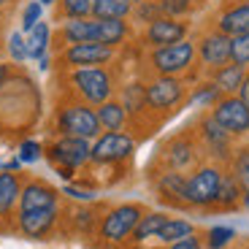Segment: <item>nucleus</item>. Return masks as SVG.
Masks as SVG:
<instances>
[{"instance_id":"nucleus-37","label":"nucleus","mask_w":249,"mask_h":249,"mask_svg":"<svg viewBox=\"0 0 249 249\" xmlns=\"http://www.w3.org/2000/svg\"><path fill=\"white\" fill-rule=\"evenodd\" d=\"M236 238V231L233 228H225V225H217L209 231V249H222Z\"/></svg>"},{"instance_id":"nucleus-8","label":"nucleus","mask_w":249,"mask_h":249,"mask_svg":"<svg viewBox=\"0 0 249 249\" xmlns=\"http://www.w3.org/2000/svg\"><path fill=\"white\" fill-rule=\"evenodd\" d=\"M212 114L222 130H228L233 138L247 136L249 133V108L238 95H222L212 106Z\"/></svg>"},{"instance_id":"nucleus-15","label":"nucleus","mask_w":249,"mask_h":249,"mask_svg":"<svg viewBox=\"0 0 249 249\" xmlns=\"http://www.w3.org/2000/svg\"><path fill=\"white\" fill-rule=\"evenodd\" d=\"M198 130H200V141H203V146L212 152L214 157H228L231 155V138L233 136L219 127L217 119H214L212 114H203V117H200Z\"/></svg>"},{"instance_id":"nucleus-23","label":"nucleus","mask_w":249,"mask_h":249,"mask_svg":"<svg viewBox=\"0 0 249 249\" xmlns=\"http://www.w3.org/2000/svg\"><path fill=\"white\" fill-rule=\"evenodd\" d=\"M25 41H27V57H30V60L46 57L49 49H52V27H49V22L41 19L30 33H25Z\"/></svg>"},{"instance_id":"nucleus-13","label":"nucleus","mask_w":249,"mask_h":249,"mask_svg":"<svg viewBox=\"0 0 249 249\" xmlns=\"http://www.w3.org/2000/svg\"><path fill=\"white\" fill-rule=\"evenodd\" d=\"M214 27H217L219 33H225V36H231V38L249 33V0H233V3H228V6L217 14Z\"/></svg>"},{"instance_id":"nucleus-24","label":"nucleus","mask_w":249,"mask_h":249,"mask_svg":"<svg viewBox=\"0 0 249 249\" xmlns=\"http://www.w3.org/2000/svg\"><path fill=\"white\" fill-rule=\"evenodd\" d=\"M130 0H92V14L95 19H130L133 14Z\"/></svg>"},{"instance_id":"nucleus-5","label":"nucleus","mask_w":249,"mask_h":249,"mask_svg":"<svg viewBox=\"0 0 249 249\" xmlns=\"http://www.w3.org/2000/svg\"><path fill=\"white\" fill-rule=\"evenodd\" d=\"M54 65L60 71H71V68H92V65H111L117 60V49L106 44H71L65 49L54 52Z\"/></svg>"},{"instance_id":"nucleus-7","label":"nucleus","mask_w":249,"mask_h":249,"mask_svg":"<svg viewBox=\"0 0 249 249\" xmlns=\"http://www.w3.org/2000/svg\"><path fill=\"white\" fill-rule=\"evenodd\" d=\"M133 152H136V141L133 136L117 130V133H100L92 141V155L89 162H98V165H114V162L130 160Z\"/></svg>"},{"instance_id":"nucleus-29","label":"nucleus","mask_w":249,"mask_h":249,"mask_svg":"<svg viewBox=\"0 0 249 249\" xmlns=\"http://www.w3.org/2000/svg\"><path fill=\"white\" fill-rule=\"evenodd\" d=\"M241 184L236 181V176L233 174H222V181H219V193H217V203L222 206V209H233L236 203H241Z\"/></svg>"},{"instance_id":"nucleus-38","label":"nucleus","mask_w":249,"mask_h":249,"mask_svg":"<svg viewBox=\"0 0 249 249\" xmlns=\"http://www.w3.org/2000/svg\"><path fill=\"white\" fill-rule=\"evenodd\" d=\"M41 152H44V146H41V143L38 141H22L19 143V160H22V165H25V162H36L38 157H41Z\"/></svg>"},{"instance_id":"nucleus-43","label":"nucleus","mask_w":249,"mask_h":249,"mask_svg":"<svg viewBox=\"0 0 249 249\" xmlns=\"http://www.w3.org/2000/svg\"><path fill=\"white\" fill-rule=\"evenodd\" d=\"M76 222H79V228H89L92 214H89V212H79V214H76Z\"/></svg>"},{"instance_id":"nucleus-46","label":"nucleus","mask_w":249,"mask_h":249,"mask_svg":"<svg viewBox=\"0 0 249 249\" xmlns=\"http://www.w3.org/2000/svg\"><path fill=\"white\" fill-rule=\"evenodd\" d=\"M41 6H57V0H38Z\"/></svg>"},{"instance_id":"nucleus-45","label":"nucleus","mask_w":249,"mask_h":249,"mask_svg":"<svg viewBox=\"0 0 249 249\" xmlns=\"http://www.w3.org/2000/svg\"><path fill=\"white\" fill-rule=\"evenodd\" d=\"M241 203L249 209V190H244V195H241Z\"/></svg>"},{"instance_id":"nucleus-3","label":"nucleus","mask_w":249,"mask_h":249,"mask_svg":"<svg viewBox=\"0 0 249 249\" xmlns=\"http://www.w3.org/2000/svg\"><path fill=\"white\" fill-rule=\"evenodd\" d=\"M54 127H57L60 136H76V138H87V141H95V138L103 133L95 106H89L84 100H76V98L65 100V103L57 108Z\"/></svg>"},{"instance_id":"nucleus-26","label":"nucleus","mask_w":249,"mask_h":249,"mask_svg":"<svg viewBox=\"0 0 249 249\" xmlns=\"http://www.w3.org/2000/svg\"><path fill=\"white\" fill-rule=\"evenodd\" d=\"M195 233V228H193V222H187V219H174V217H168L165 219V225H162L160 231H157V241L160 244H174V241H181V238H187V236H193Z\"/></svg>"},{"instance_id":"nucleus-19","label":"nucleus","mask_w":249,"mask_h":249,"mask_svg":"<svg viewBox=\"0 0 249 249\" xmlns=\"http://www.w3.org/2000/svg\"><path fill=\"white\" fill-rule=\"evenodd\" d=\"M195 157H198V149H195V143L187 136L174 138L165 146V162H168L171 171H187L195 162Z\"/></svg>"},{"instance_id":"nucleus-32","label":"nucleus","mask_w":249,"mask_h":249,"mask_svg":"<svg viewBox=\"0 0 249 249\" xmlns=\"http://www.w3.org/2000/svg\"><path fill=\"white\" fill-rule=\"evenodd\" d=\"M160 3L162 17H174V19H187L203 0H157Z\"/></svg>"},{"instance_id":"nucleus-47","label":"nucleus","mask_w":249,"mask_h":249,"mask_svg":"<svg viewBox=\"0 0 249 249\" xmlns=\"http://www.w3.org/2000/svg\"><path fill=\"white\" fill-rule=\"evenodd\" d=\"M3 49H6V44H3V38H0V52H3Z\"/></svg>"},{"instance_id":"nucleus-40","label":"nucleus","mask_w":249,"mask_h":249,"mask_svg":"<svg viewBox=\"0 0 249 249\" xmlns=\"http://www.w3.org/2000/svg\"><path fill=\"white\" fill-rule=\"evenodd\" d=\"M65 195H71V198H76V200H92L95 198L92 190H79V187H73V184L65 187Z\"/></svg>"},{"instance_id":"nucleus-14","label":"nucleus","mask_w":249,"mask_h":249,"mask_svg":"<svg viewBox=\"0 0 249 249\" xmlns=\"http://www.w3.org/2000/svg\"><path fill=\"white\" fill-rule=\"evenodd\" d=\"M17 222H19V231L25 233L27 238H44L52 233V228H54V222H57V206L19 212Z\"/></svg>"},{"instance_id":"nucleus-48","label":"nucleus","mask_w":249,"mask_h":249,"mask_svg":"<svg viewBox=\"0 0 249 249\" xmlns=\"http://www.w3.org/2000/svg\"><path fill=\"white\" fill-rule=\"evenodd\" d=\"M0 30H3V19H0Z\"/></svg>"},{"instance_id":"nucleus-6","label":"nucleus","mask_w":249,"mask_h":249,"mask_svg":"<svg viewBox=\"0 0 249 249\" xmlns=\"http://www.w3.org/2000/svg\"><path fill=\"white\" fill-rule=\"evenodd\" d=\"M219 181H222V171L217 165H200L193 176H187L184 203L198 206V209H206V206L217 203Z\"/></svg>"},{"instance_id":"nucleus-11","label":"nucleus","mask_w":249,"mask_h":249,"mask_svg":"<svg viewBox=\"0 0 249 249\" xmlns=\"http://www.w3.org/2000/svg\"><path fill=\"white\" fill-rule=\"evenodd\" d=\"M89 155H92V143L87 138H76V136H60L49 149H46V157H49L54 165H62V168H81L89 162Z\"/></svg>"},{"instance_id":"nucleus-34","label":"nucleus","mask_w":249,"mask_h":249,"mask_svg":"<svg viewBox=\"0 0 249 249\" xmlns=\"http://www.w3.org/2000/svg\"><path fill=\"white\" fill-rule=\"evenodd\" d=\"M6 52L11 54V60H14V62H27V60H30V57H27V41H25V33H22V30L11 33V36H8V41H6Z\"/></svg>"},{"instance_id":"nucleus-4","label":"nucleus","mask_w":249,"mask_h":249,"mask_svg":"<svg viewBox=\"0 0 249 249\" xmlns=\"http://www.w3.org/2000/svg\"><path fill=\"white\" fill-rule=\"evenodd\" d=\"M187 87L184 76H152L146 81V106L155 114H168L176 111L181 103H187Z\"/></svg>"},{"instance_id":"nucleus-12","label":"nucleus","mask_w":249,"mask_h":249,"mask_svg":"<svg viewBox=\"0 0 249 249\" xmlns=\"http://www.w3.org/2000/svg\"><path fill=\"white\" fill-rule=\"evenodd\" d=\"M231 44H233V38L219 33L217 27L203 33V36L195 41V52H198L200 68L214 71V68H219V65H225V62H231Z\"/></svg>"},{"instance_id":"nucleus-33","label":"nucleus","mask_w":249,"mask_h":249,"mask_svg":"<svg viewBox=\"0 0 249 249\" xmlns=\"http://www.w3.org/2000/svg\"><path fill=\"white\" fill-rule=\"evenodd\" d=\"M233 176L241 184V190H249V146H241V149L233 155Z\"/></svg>"},{"instance_id":"nucleus-9","label":"nucleus","mask_w":249,"mask_h":249,"mask_svg":"<svg viewBox=\"0 0 249 249\" xmlns=\"http://www.w3.org/2000/svg\"><path fill=\"white\" fill-rule=\"evenodd\" d=\"M190 36V22L187 19H174V17H157L155 22L141 30V46L143 49H157V46L179 44Z\"/></svg>"},{"instance_id":"nucleus-18","label":"nucleus","mask_w":249,"mask_h":249,"mask_svg":"<svg viewBox=\"0 0 249 249\" xmlns=\"http://www.w3.org/2000/svg\"><path fill=\"white\" fill-rule=\"evenodd\" d=\"M119 103L127 111V119L141 117L143 111H149V106H146V81H141V79L124 81L119 87Z\"/></svg>"},{"instance_id":"nucleus-1","label":"nucleus","mask_w":249,"mask_h":249,"mask_svg":"<svg viewBox=\"0 0 249 249\" xmlns=\"http://www.w3.org/2000/svg\"><path fill=\"white\" fill-rule=\"evenodd\" d=\"M62 79L68 84L76 100H84L89 106H100L117 92V76L108 65H92V68H71L62 71Z\"/></svg>"},{"instance_id":"nucleus-44","label":"nucleus","mask_w":249,"mask_h":249,"mask_svg":"<svg viewBox=\"0 0 249 249\" xmlns=\"http://www.w3.org/2000/svg\"><path fill=\"white\" fill-rule=\"evenodd\" d=\"M14 3H17V0H0V19H3L8 11H11V8H14Z\"/></svg>"},{"instance_id":"nucleus-30","label":"nucleus","mask_w":249,"mask_h":249,"mask_svg":"<svg viewBox=\"0 0 249 249\" xmlns=\"http://www.w3.org/2000/svg\"><path fill=\"white\" fill-rule=\"evenodd\" d=\"M92 14V0H57V19H84Z\"/></svg>"},{"instance_id":"nucleus-25","label":"nucleus","mask_w":249,"mask_h":249,"mask_svg":"<svg viewBox=\"0 0 249 249\" xmlns=\"http://www.w3.org/2000/svg\"><path fill=\"white\" fill-rule=\"evenodd\" d=\"M184 187H187V176L181 171H168L157 179V190L168 200H184Z\"/></svg>"},{"instance_id":"nucleus-20","label":"nucleus","mask_w":249,"mask_h":249,"mask_svg":"<svg viewBox=\"0 0 249 249\" xmlns=\"http://www.w3.org/2000/svg\"><path fill=\"white\" fill-rule=\"evenodd\" d=\"M95 111H98V122L103 127V133H117L127 124V111L119 103V98H108L106 103L95 106Z\"/></svg>"},{"instance_id":"nucleus-28","label":"nucleus","mask_w":249,"mask_h":249,"mask_svg":"<svg viewBox=\"0 0 249 249\" xmlns=\"http://www.w3.org/2000/svg\"><path fill=\"white\" fill-rule=\"evenodd\" d=\"M165 214L160 212H152V214H141V219H138L136 231H133V241H149V238L157 236V231H160L162 225H165Z\"/></svg>"},{"instance_id":"nucleus-36","label":"nucleus","mask_w":249,"mask_h":249,"mask_svg":"<svg viewBox=\"0 0 249 249\" xmlns=\"http://www.w3.org/2000/svg\"><path fill=\"white\" fill-rule=\"evenodd\" d=\"M41 19H44V6H41L38 0H30V3L22 8V33H30Z\"/></svg>"},{"instance_id":"nucleus-16","label":"nucleus","mask_w":249,"mask_h":249,"mask_svg":"<svg viewBox=\"0 0 249 249\" xmlns=\"http://www.w3.org/2000/svg\"><path fill=\"white\" fill-rule=\"evenodd\" d=\"M57 190L49 187L46 181H27L22 184V195H19V212H27V209H49L57 206Z\"/></svg>"},{"instance_id":"nucleus-41","label":"nucleus","mask_w":249,"mask_h":249,"mask_svg":"<svg viewBox=\"0 0 249 249\" xmlns=\"http://www.w3.org/2000/svg\"><path fill=\"white\" fill-rule=\"evenodd\" d=\"M11 73H14V65H8V62L0 60V89L6 87V81L11 79Z\"/></svg>"},{"instance_id":"nucleus-17","label":"nucleus","mask_w":249,"mask_h":249,"mask_svg":"<svg viewBox=\"0 0 249 249\" xmlns=\"http://www.w3.org/2000/svg\"><path fill=\"white\" fill-rule=\"evenodd\" d=\"M133 36V25L130 19H98L95 25V41L119 49L122 44H127Z\"/></svg>"},{"instance_id":"nucleus-31","label":"nucleus","mask_w":249,"mask_h":249,"mask_svg":"<svg viewBox=\"0 0 249 249\" xmlns=\"http://www.w3.org/2000/svg\"><path fill=\"white\" fill-rule=\"evenodd\" d=\"M157 17H162V11H160V3H157V0H138L136 6H133V14H130V25L146 27L149 22H155Z\"/></svg>"},{"instance_id":"nucleus-10","label":"nucleus","mask_w":249,"mask_h":249,"mask_svg":"<svg viewBox=\"0 0 249 249\" xmlns=\"http://www.w3.org/2000/svg\"><path fill=\"white\" fill-rule=\"evenodd\" d=\"M141 214H143V209L136 203H122L117 209H111L103 217V222H100V238L103 241H111V244L124 241L127 236H133Z\"/></svg>"},{"instance_id":"nucleus-39","label":"nucleus","mask_w":249,"mask_h":249,"mask_svg":"<svg viewBox=\"0 0 249 249\" xmlns=\"http://www.w3.org/2000/svg\"><path fill=\"white\" fill-rule=\"evenodd\" d=\"M168 249H200V238L193 233V236L181 238V241H174V244H168Z\"/></svg>"},{"instance_id":"nucleus-21","label":"nucleus","mask_w":249,"mask_h":249,"mask_svg":"<svg viewBox=\"0 0 249 249\" xmlns=\"http://www.w3.org/2000/svg\"><path fill=\"white\" fill-rule=\"evenodd\" d=\"M244 73H247V68H241L236 62H225L219 68L209 71L212 81L222 89V95H236L238 87H241V81H244Z\"/></svg>"},{"instance_id":"nucleus-27","label":"nucleus","mask_w":249,"mask_h":249,"mask_svg":"<svg viewBox=\"0 0 249 249\" xmlns=\"http://www.w3.org/2000/svg\"><path fill=\"white\" fill-rule=\"evenodd\" d=\"M222 98V89L214 84L212 79L209 81H200V84H195V89L190 95H187V103L190 106H203V108H212L217 100Z\"/></svg>"},{"instance_id":"nucleus-2","label":"nucleus","mask_w":249,"mask_h":249,"mask_svg":"<svg viewBox=\"0 0 249 249\" xmlns=\"http://www.w3.org/2000/svg\"><path fill=\"white\" fill-rule=\"evenodd\" d=\"M195 62H198V52L193 38L146 52V68L152 76H187L193 73Z\"/></svg>"},{"instance_id":"nucleus-22","label":"nucleus","mask_w":249,"mask_h":249,"mask_svg":"<svg viewBox=\"0 0 249 249\" xmlns=\"http://www.w3.org/2000/svg\"><path fill=\"white\" fill-rule=\"evenodd\" d=\"M22 181L14 171H0V217H8L14 206H19Z\"/></svg>"},{"instance_id":"nucleus-35","label":"nucleus","mask_w":249,"mask_h":249,"mask_svg":"<svg viewBox=\"0 0 249 249\" xmlns=\"http://www.w3.org/2000/svg\"><path fill=\"white\" fill-rule=\"evenodd\" d=\"M231 62H236V65H241V68H249V33L233 38V44H231Z\"/></svg>"},{"instance_id":"nucleus-50","label":"nucleus","mask_w":249,"mask_h":249,"mask_svg":"<svg viewBox=\"0 0 249 249\" xmlns=\"http://www.w3.org/2000/svg\"><path fill=\"white\" fill-rule=\"evenodd\" d=\"M203 3H209V0H203Z\"/></svg>"},{"instance_id":"nucleus-49","label":"nucleus","mask_w":249,"mask_h":249,"mask_svg":"<svg viewBox=\"0 0 249 249\" xmlns=\"http://www.w3.org/2000/svg\"><path fill=\"white\" fill-rule=\"evenodd\" d=\"M130 3H138V0H130Z\"/></svg>"},{"instance_id":"nucleus-42","label":"nucleus","mask_w":249,"mask_h":249,"mask_svg":"<svg viewBox=\"0 0 249 249\" xmlns=\"http://www.w3.org/2000/svg\"><path fill=\"white\" fill-rule=\"evenodd\" d=\"M238 98L244 100V103H247V108H249V71L247 73H244V81H241V87H238Z\"/></svg>"}]
</instances>
